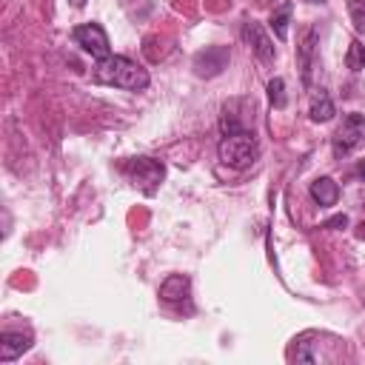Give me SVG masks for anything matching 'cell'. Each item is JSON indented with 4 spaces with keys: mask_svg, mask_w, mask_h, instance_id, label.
<instances>
[{
    "mask_svg": "<svg viewBox=\"0 0 365 365\" xmlns=\"http://www.w3.org/2000/svg\"><path fill=\"white\" fill-rule=\"evenodd\" d=\"M71 40H74L83 51H88L94 60H106V57L111 54L108 34H106V29H103L100 23H83V26H74Z\"/></svg>",
    "mask_w": 365,
    "mask_h": 365,
    "instance_id": "277c9868",
    "label": "cell"
},
{
    "mask_svg": "<svg viewBox=\"0 0 365 365\" xmlns=\"http://www.w3.org/2000/svg\"><path fill=\"white\" fill-rule=\"evenodd\" d=\"M94 80L103 86L123 88V91H143L151 83L148 68H143L140 63H134L131 57H123V54H108L106 60H97Z\"/></svg>",
    "mask_w": 365,
    "mask_h": 365,
    "instance_id": "6da1fadb",
    "label": "cell"
},
{
    "mask_svg": "<svg viewBox=\"0 0 365 365\" xmlns=\"http://www.w3.org/2000/svg\"><path fill=\"white\" fill-rule=\"evenodd\" d=\"M362 140H365V114H362Z\"/></svg>",
    "mask_w": 365,
    "mask_h": 365,
    "instance_id": "ffe728a7",
    "label": "cell"
},
{
    "mask_svg": "<svg viewBox=\"0 0 365 365\" xmlns=\"http://www.w3.org/2000/svg\"><path fill=\"white\" fill-rule=\"evenodd\" d=\"M311 120L314 123H328L334 114H336V108H334V100L328 97V91L325 88H319V94L314 97V103H311Z\"/></svg>",
    "mask_w": 365,
    "mask_h": 365,
    "instance_id": "4fadbf2b",
    "label": "cell"
},
{
    "mask_svg": "<svg viewBox=\"0 0 365 365\" xmlns=\"http://www.w3.org/2000/svg\"><path fill=\"white\" fill-rule=\"evenodd\" d=\"M217 154H220V163L228 165V168H248L257 163L259 157V143L254 137V131L248 128H237V131H225L220 137V145H217Z\"/></svg>",
    "mask_w": 365,
    "mask_h": 365,
    "instance_id": "7a4b0ae2",
    "label": "cell"
},
{
    "mask_svg": "<svg viewBox=\"0 0 365 365\" xmlns=\"http://www.w3.org/2000/svg\"><path fill=\"white\" fill-rule=\"evenodd\" d=\"M359 143H365L362 140V114H345V120H342V125L336 128V134H334V140H331V148H334V157L339 160V157H348Z\"/></svg>",
    "mask_w": 365,
    "mask_h": 365,
    "instance_id": "5b68a950",
    "label": "cell"
},
{
    "mask_svg": "<svg viewBox=\"0 0 365 365\" xmlns=\"http://www.w3.org/2000/svg\"><path fill=\"white\" fill-rule=\"evenodd\" d=\"M268 100H271L274 108H285L288 97H285V80H282V77L268 80Z\"/></svg>",
    "mask_w": 365,
    "mask_h": 365,
    "instance_id": "9a60e30c",
    "label": "cell"
},
{
    "mask_svg": "<svg viewBox=\"0 0 365 365\" xmlns=\"http://www.w3.org/2000/svg\"><path fill=\"white\" fill-rule=\"evenodd\" d=\"M188 294H191V279H188L185 274H168V277L160 282V299H163V302L177 305V302H185Z\"/></svg>",
    "mask_w": 365,
    "mask_h": 365,
    "instance_id": "30bf717a",
    "label": "cell"
},
{
    "mask_svg": "<svg viewBox=\"0 0 365 365\" xmlns=\"http://www.w3.org/2000/svg\"><path fill=\"white\" fill-rule=\"evenodd\" d=\"M71 6H74V9H83V6H86V0H71Z\"/></svg>",
    "mask_w": 365,
    "mask_h": 365,
    "instance_id": "d6986e66",
    "label": "cell"
},
{
    "mask_svg": "<svg viewBox=\"0 0 365 365\" xmlns=\"http://www.w3.org/2000/svg\"><path fill=\"white\" fill-rule=\"evenodd\" d=\"M317 46H319V34H317V26H308L302 40H299V48H297V60H299V74H302V83L311 86V71L317 68Z\"/></svg>",
    "mask_w": 365,
    "mask_h": 365,
    "instance_id": "ba28073f",
    "label": "cell"
},
{
    "mask_svg": "<svg viewBox=\"0 0 365 365\" xmlns=\"http://www.w3.org/2000/svg\"><path fill=\"white\" fill-rule=\"evenodd\" d=\"M231 51L228 46H205L202 51L194 54V74L197 77H217L228 66Z\"/></svg>",
    "mask_w": 365,
    "mask_h": 365,
    "instance_id": "52a82bcc",
    "label": "cell"
},
{
    "mask_svg": "<svg viewBox=\"0 0 365 365\" xmlns=\"http://www.w3.org/2000/svg\"><path fill=\"white\" fill-rule=\"evenodd\" d=\"M123 171H125V177H128L134 185H140L145 194H154L157 185H160L163 177H165V165H163L160 160H154V157H134V160H125Z\"/></svg>",
    "mask_w": 365,
    "mask_h": 365,
    "instance_id": "3957f363",
    "label": "cell"
},
{
    "mask_svg": "<svg viewBox=\"0 0 365 365\" xmlns=\"http://www.w3.org/2000/svg\"><path fill=\"white\" fill-rule=\"evenodd\" d=\"M348 225V217L345 214H336V217H331L328 222H322V228H345Z\"/></svg>",
    "mask_w": 365,
    "mask_h": 365,
    "instance_id": "e0dca14e",
    "label": "cell"
},
{
    "mask_svg": "<svg viewBox=\"0 0 365 365\" xmlns=\"http://www.w3.org/2000/svg\"><path fill=\"white\" fill-rule=\"evenodd\" d=\"M348 14H351L354 29L365 34V0H348Z\"/></svg>",
    "mask_w": 365,
    "mask_h": 365,
    "instance_id": "2e32d148",
    "label": "cell"
},
{
    "mask_svg": "<svg viewBox=\"0 0 365 365\" xmlns=\"http://www.w3.org/2000/svg\"><path fill=\"white\" fill-rule=\"evenodd\" d=\"M242 40L248 43V48L254 51V57H257L259 63H274L277 48H274V40L268 37V31L262 29V23L245 20V26H242Z\"/></svg>",
    "mask_w": 365,
    "mask_h": 365,
    "instance_id": "8992f818",
    "label": "cell"
},
{
    "mask_svg": "<svg viewBox=\"0 0 365 365\" xmlns=\"http://www.w3.org/2000/svg\"><path fill=\"white\" fill-rule=\"evenodd\" d=\"M31 331H3L0 334V362H14L31 348Z\"/></svg>",
    "mask_w": 365,
    "mask_h": 365,
    "instance_id": "9c48e42d",
    "label": "cell"
},
{
    "mask_svg": "<svg viewBox=\"0 0 365 365\" xmlns=\"http://www.w3.org/2000/svg\"><path fill=\"white\" fill-rule=\"evenodd\" d=\"M305 3H325V0H305Z\"/></svg>",
    "mask_w": 365,
    "mask_h": 365,
    "instance_id": "44dd1931",
    "label": "cell"
},
{
    "mask_svg": "<svg viewBox=\"0 0 365 365\" xmlns=\"http://www.w3.org/2000/svg\"><path fill=\"white\" fill-rule=\"evenodd\" d=\"M311 200L319 205V208H331L336 205L339 200V185L331 180V177H319L311 182Z\"/></svg>",
    "mask_w": 365,
    "mask_h": 365,
    "instance_id": "8fae6325",
    "label": "cell"
},
{
    "mask_svg": "<svg viewBox=\"0 0 365 365\" xmlns=\"http://www.w3.org/2000/svg\"><path fill=\"white\" fill-rule=\"evenodd\" d=\"M345 66H348L351 71H362V68H365V46H362L359 40H354V43L348 46V54H345Z\"/></svg>",
    "mask_w": 365,
    "mask_h": 365,
    "instance_id": "5bb4252c",
    "label": "cell"
},
{
    "mask_svg": "<svg viewBox=\"0 0 365 365\" xmlns=\"http://www.w3.org/2000/svg\"><path fill=\"white\" fill-rule=\"evenodd\" d=\"M291 11H294V3H291V0L279 3V9H274V11H271V29H274V34H277V40H279V43H282V40H288Z\"/></svg>",
    "mask_w": 365,
    "mask_h": 365,
    "instance_id": "7c38bea8",
    "label": "cell"
},
{
    "mask_svg": "<svg viewBox=\"0 0 365 365\" xmlns=\"http://www.w3.org/2000/svg\"><path fill=\"white\" fill-rule=\"evenodd\" d=\"M356 174L365 180V160H359V165H356Z\"/></svg>",
    "mask_w": 365,
    "mask_h": 365,
    "instance_id": "ac0fdd59",
    "label": "cell"
}]
</instances>
